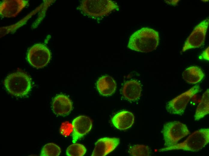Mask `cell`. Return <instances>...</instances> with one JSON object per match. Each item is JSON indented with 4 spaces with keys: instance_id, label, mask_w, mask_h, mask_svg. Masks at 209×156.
<instances>
[{
    "instance_id": "9c48e42d",
    "label": "cell",
    "mask_w": 209,
    "mask_h": 156,
    "mask_svg": "<svg viewBox=\"0 0 209 156\" xmlns=\"http://www.w3.org/2000/svg\"><path fill=\"white\" fill-rule=\"evenodd\" d=\"M29 1L4 0L0 4V14L2 17H14L27 5Z\"/></svg>"
},
{
    "instance_id": "3957f363",
    "label": "cell",
    "mask_w": 209,
    "mask_h": 156,
    "mask_svg": "<svg viewBox=\"0 0 209 156\" xmlns=\"http://www.w3.org/2000/svg\"><path fill=\"white\" fill-rule=\"evenodd\" d=\"M4 83L8 92L17 97L27 95L31 91L32 86L30 77L22 71L9 74L5 79Z\"/></svg>"
},
{
    "instance_id": "ac0fdd59",
    "label": "cell",
    "mask_w": 209,
    "mask_h": 156,
    "mask_svg": "<svg viewBox=\"0 0 209 156\" xmlns=\"http://www.w3.org/2000/svg\"><path fill=\"white\" fill-rule=\"evenodd\" d=\"M44 4H42L36 9L29 14L25 18L15 24L9 26L0 28V37H2L9 33L14 32L23 24L26 23L28 19L33 15L35 14L43 7Z\"/></svg>"
},
{
    "instance_id": "8992f818",
    "label": "cell",
    "mask_w": 209,
    "mask_h": 156,
    "mask_svg": "<svg viewBox=\"0 0 209 156\" xmlns=\"http://www.w3.org/2000/svg\"><path fill=\"white\" fill-rule=\"evenodd\" d=\"M51 53L45 45L38 43L31 46L28 50L27 59L30 64L37 69L44 68L49 62Z\"/></svg>"
},
{
    "instance_id": "52a82bcc",
    "label": "cell",
    "mask_w": 209,
    "mask_h": 156,
    "mask_svg": "<svg viewBox=\"0 0 209 156\" xmlns=\"http://www.w3.org/2000/svg\"><path fill=\"white\" fill-rule=\"evenodd\" d=\"M200 87L196 85L182 93L166 104V109L170 113L181 115L184 112L190 99L199 91Z\"/></svg>"
},
{
    "instance_id": "5bb4252c",
    "label": "cell",
    "mask_w": 209,
    "mask_h": 156,
    "mask_svg": "<svg viewBox=\"0 0 209 156\" xmlns=\"http://www.w3.org/2000/svg\"><path fill=\"white\" fill-rule=\"evenodd\" d=\"M142 90L140 83L137 80H133L125 83L122 92L124 96L128 100L134 101L140 97Z\"/></svg>"
},
{
    "instance_id": "2e32d148",
    "label": "cell",
    "mask_w": 209,
    "mask_h": 156,
    "mask_svg": "<svg viewBox=\"0 0 209 156\" xmlns=\"http://www.w3.org/2000/svg\"><path fill=\"white\" fill-rule=\"evenodd\" d=\"M204 76L202 70L196 66H192L187 68L182 74L183 80L191 84H195L200 82Z\"/></svg>"
},
{
    "instance_id": "7c38bea8",
    "label": "cell",
    "mask_w": 209,
    "mask_h": 156,
    "mask_svg": "<svg viewBox=\"0 0 209 156\" xmlns=\"http://www.w3.org/2000/svg\"><path fill=\"white\" fill-rule=\"evenodd\" d=\"M52 106L54 113L59 116L68 115L72 109V104L70 99L63 94L56 96L53 99Z\"/></svg>"
},
{
    "instance_id": "7a4b0ae2",
    "label": "cell",
    "mask_w": 209,
    "mask_h": 156,
    "mask_svg": "<svg viewBox=\"0 0 209 156\" xmlns=\"http://www.w3.org/2000/svg\"><path fill=\"white\" fill-rule=\"evenodd\" d=\"M209 142V129L203 128L197 130L189 135L183 142L169 147L161 148L159 152L181 150L197 152Z\"/></svg>"
},
{
    "instance_id": "5b68a950",
    "label": "cell",
    "mask_w": 209,
    "mask_h": 156,
    "mask_svg": "<svg viewBox=\"0 0 209 156\" xmlns=\"http://www.w3.org/2000/svg\"><path fill=\"white\" fill-rule=\"evenodd\" d=\"M162 133L164 146L168 147L174 145L184 137L190 134L187 126L178 121H172L165 123Z\"/></svg>"
},
{
    "instance_id": "e0dca14e",
    "label": "cell",
    "mask_w": 209,
    "mask_h": 156,
    "mask_svg": "<svg viewBox=\"0 0 209 156\" xmlns=\"http://www.w3.org/2000/svg\"><path fill=\"white\" fill-rule=\"evenodd\" d=\"M209 113V91L207 89L203 94L194 115L195 121H198Z\"/></svg>"
},
{
    "instance_id": "d6986e66",
    "label": "cell",
    "mask_w": 209,
    "mask_h": 156,
    "mask_svg": "<svg viewBox=\"0 0 209 156\" xmlns=\"http://www.w3.org/2000/svg\"><path fill=\"white\" fill-rule=\"evenodd\" d=\"M130 155L133 156H149L151 155L150 148L147 146L137 144L129 149Z\"/></svg>"
},
{
    "instance_id": "ba28073f",
    "label": "cell",
    "mask_w": 209,
    "mask_h": 156,
    "mask_svg": "<svg viewBox=\"0 0 209 156\" xmlns=\"http://www.w3.org/2000/svg\"><path fill=\"white\" fill-rule=\"evenodd\" d=\"M208 25V18L196 26L185 42L182 49V52L200 47L204 44Z\"/></svg>"
},
{
    "instance_id": "4fadbf2b",
    "label": "cell",
    "mask_w": 209,
    "mask_h": 156,
    "mask_svg": "<svg viewBox=\"0 0 209 156\" xmlns=\"http://www.w3.org/2000/svg\"><path fill=\"white\" fill-rule=\"evenodd\" d=\"M114 126L120 130H125L131 127L134 123V116L131 112L123 111L115 114L111 119Z\"/></svg>"
},
{
    "instance_id": "44dd1931",
    "label": "cell",
    "mask_w": 209,
    "mask_h": 156,
    "mask_svg": "<svg viewBox=\"0 0 209 156\" xmlns=\"http://www.w3.org/2000/svg\"><path fill=\"white\" fill-rule=\"evenodd\" d=\"M86 151V149L83 145L74 143L67 148L66 154L68 156H83Z\"/></svg>"
},
{
    "instance_id": "277c9868",
    "label": "cell",
    "mask_w": 209,
    "mask_h": 156,
    "mask_svg": "<svg viewBox=\"0 0 209 156\" xmlns=\"http://www.w3.org/2000/svg\"><path fill=\"white\" fill-rule=\"evenodd\" d=\"M118 8V5L111 0H83L78 7L84 14L93 18L107 15Z\"/></svg>"
},
{
    "instance_id": "7402d4cb",
    "label": "cell",
    "mask_w": 209,
    "mask_h": 156,
    "mask_svg": "<svg viewBox=\"0 0 209 156\" xmlns=\"http://www.w3.org/2000/svg\"><path fill=\"white\" fill-rule=\"evenodd\" d=\"M201 58L203 59L208 61L209 60V47L207 48L201 54Z\"/></svg>"
},
{
    "instance_id": "ffe728a7",
    "label": "cell",
    "mask_w": 209,
    "mask_h": 156,
    "mask_svg": "<svg viewBox=\"0 0 209 156\" xmlns=\"http://www.w3.org/2000/svg\"><path fill=\"white\" fill-rule=\"evenodd\" d=\"M61 153L60 148L56 144L48 143L45 145L42 148L40 156H58Z\"/></svg>"
},
{
    "instance_id": "6da1fadb",
    "label": "cell",
    "mask_w": 209,
    "mask_h": 156,
    "mask_svg": "<svg viewBox=\"0 0 209 156\" xmlns=\"http://www.w3.org/2000/svg\"><path fill=\"white\" fill-rule=\"evenodd\" d=\"M159 40L158 32L151 28L144 27L132 34L127 47L138 52H149L156 48Z\"/></svg>"
},
{
    "instance_id": "30bf717a",
    "label": "cell",
    "mask_w": 209,
    "mask_h": 156,
    "mask_svg": "<svg viewBox=\"0 0 209 156\" xmlns=\"http://www.w3.org/2000/svg\"><path fill=\"white\" fill-rule=\"evenodd\" d=\"M72 125V142L75 143L90 130L92 122L89 117L85 116H80L73 120Z\"/></svg>"
},
{
    "instance_id": "8fae6325",
    "label": "cell",
    "mask_w": 209,
    "mask_h": 156,
    "mask_svg": "<svg viewBox=\"0 0 209 156\" xmlns=\"http://www.w3.org/2000/svg\"><path fill=\"white\" fill-rule=\"evenodd\" d=\"M120 142L118 138L104 137L101 138L95 143L92 156H106L114 150Z\"/></svg>"
},
{
    "instance_id": "9a60e30c",
    "label": "cell",
    "mask_w": 209,
    "mask_h": 156,
    "mask_svg": "<svg viewBox=\"0 0 209 156\" xmlns=\"http://www.w3.org/2000/svg\"><path fill=\"white\" fill-rule=\"evenodd\" d=\"M97 88L99 93L102 95L109 96L115 91L116 85L111 77L104 76L101 77L98 80Z\"/></svg>"
}]
</instances>
